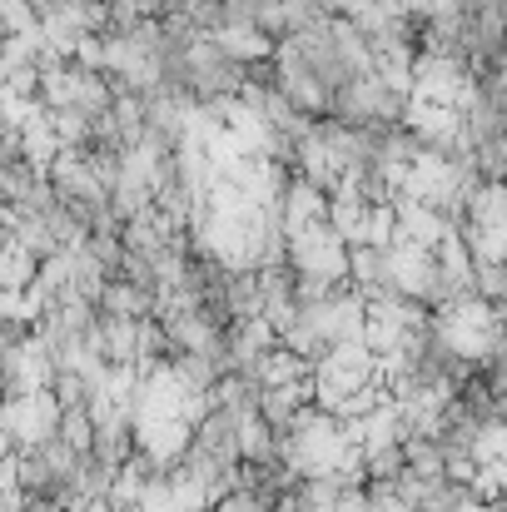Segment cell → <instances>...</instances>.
I'll list each match as a JSON object with an SVG mask.
<instances>
[{"label":"cell","mask_w":507,"mask_h":512,"mask_svg":"<svg viewBox=\"0 0 507 512\" xmlns=\"http://www.w3.org/2000/svg\"><path fill=\"white\" fill-rule=\"evenodd\" d=\"M5 423H10V448H40V443H55V438H60L65 403L55 398V388L10 393V403H5Z\"/></svg>","instance_id":"obj_1"}]
</instances>
